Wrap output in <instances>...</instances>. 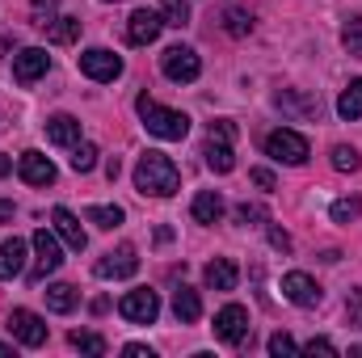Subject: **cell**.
I'll use <instances>...</instances> for the list:
<instances>
[{"label":"cell","mask_w":362,"mask_h":358,"mask_svg":"<svg viewBox=\"0 0 362 358\" xmlns=\"http://www.w3.org/2000/svg\"><path fill=\"white\" fill-rule=\"evenodd\" d=\"M135 190L139 194H152V198H173L181 190L177 165L165 152H144L139 165H135Z\"/></svg>","instance_id":"obj_1"},{"label":"cell","mask_w":362,"mask_h":358,"mask_svg":"<svg viewBox=\"0 0 362 358\" xmlns=\"http://www.w3.org/2000/svg\"><path fill=\"white\" fill-rule=\"evenodd\" d=\"M135 110H139V118H144L148 135H156V139H185V135H189V118H185L181 110L156 105V101H152L148 93H139Z\"/></svg>","instance_id":"obj_2"},{"label":"cell","mask_w":362,"mask_h":358,"mask_svg":"<svg viewBox=\"0 0 362 358\" xmlns=\"http://www.w3.org/2000/svg\"><path fill=\"white\" fill-rule=\"evenodd\" d=\"M266 156L278 161V165H303L308 156H312V148H308V139L299 135V131H291V127H278L266 135Z\"/></svg>","instance_id":"obj_3"},{"label":"cell","mask_w":362,"mask_h":358,"mask_svg":"<svg viewBox=\"0 0 362 358\" xmlns=\"http://www.w3.org/2000/svg\"><path fill=\"white\" fill-rule=\"evenodd\" d=\"M160 72L173 81V85H189V81H198V72H202V59H198V51L194 47H169L165 55H160Z\"/></svg>","instance_id":"obj_4"},{"label":"cell","mask_w":362,"mask_h":358,"mask_svg":"<svg viewBox=\"0 0 362 358\" xmlns=\"http://www.w3.org/2000/svg\"><path fill=\"white\" fill-rule=\"evenodd\" d=\"M118 312H122V321H131V325H152V321L160 316V295L148 291V287H135V291H127V295L118 299Z\"/></svg>","instance_id":"obj_5"},{"label":"cell","mask_w":362,"mask_h":358,"mask_svg":"<svg viewBox=\"0 0 362 358\" xmlns=\"http://www.w3.org/2000/svg\"><path fill=\"white\" fill-rule=\"evenodd\" d=\"M81 72L97 85H110L122 76V55H114L110 47H89V51H81Z\"/></svg>","instance_id":"obj_6"},{"label":"cell","mask_w":362,"mask_h":358,"mask_svg":"<svg viewBox=\"0 0 362 358\" xmlns=\"http://www.w3.org/2000/svg\"><path fill=\"white\" fill-rule=\"evenodd\" d=\"M211 329H215L219 342H228V346H245V342H249V308H240V304L219 308Z\"/></svg>","instance_id":"obj_7"},{"label":"cell","mask_w":362,"mask_h":358,"mask_svg":"<svg viewBox=\"0 0 362 358\" xmlns=\"http://www.w3.org/2000/svg\"><path fill=\"white\" fill-rule=\"evenodd\" d=\"M8 333H13L21 346L38 350V346L47 342V321H42L38 312H30V308H13V312H8Z\"/></svg>","instance_id":"obj_8"},{"label":"cell","mask_w":362,"mask_h":358,"mask_svg":"<svg viewBox=\"0 0 362 358\" xmlns=\"http://www.w3.org/2000/svg\"><path fill=\"white\" fill-rule=\"evenodd\" d=\"M34 253H38V262H34V270H30V282H42L47 274H55V270L64 266V249H59L55 232H47V228L34 232Z\"/></svg>","instance_id":"obj_9"},{"label":"cell","mask_w":362,"mask_h":358,"mask_svg":"<svg viewBox=\"0 0 362 358\" xmlns=\"http://www.w3.org/2000/svg\"><path fill=\"white\" fill-rule=\"evenodd\" d=\"M135 270H139V253H135V245H118V249H110V253L97 258L93 274L110 282V278H131Z\"/></svg>","instance_id":"obj_10"},{"label":"cell","mask_w":362,"mask_h":358,"mask_svg":"<svg viewBox=\"0 0 362 358\" xmlns=\"http://www.w3.org/2000/svg\"><path fill=\"white\" fill-rule=\"evenodd\" d=\"M282 295H286L295 308H316V304L325 299L320 282H316L312 274H303V270H291V274H282Z\"/></svg>","instance_id":"obj_11"},{"label":"cell","mask_w":362,"mask_h":358,"mask_svg":"<svg viewBox=\"0 0 362 358\" xmlns=\"http://www.w3.org/2000/svg\"><path fill=\"white\" fill-rule=\"evenodd\" d=\"M47 68H51L47 47H25V51L13 55V81H17V85H34V81H42Z\"/></svg>","instance_id":"obj_12"},{"label":"cell","mask_w":362,"mask_h":358,"mask_svg":"<svg viewBox=\"0 0 362 358\" xmlns=\"http://www.w3.org/2000/svg\"><path fill=\"white\" fill-rule=\"evenodd\" d=\"M160 30H165V17L152 13V8H135V13L127 17V42H131V47H148V42H156Z\"/></svg>","instance_id":"obj_13"},{"label":"cell","mask_w":362,"mask_h":358,"mask_svg":"<svg viewBox=\"0 0 362 358\" xmlns=\"http://www.w3.org/2000/svg\"><path fill=\"white\" fill-rule=\"evenodd\" d=\"M17 173H21L25 185H51L55 181V165H51V156H42L38 148H30V152H21Z\"/></svg>","instance_id":"obj_14"},{"label":"cell","mask_w":362,"mask_h":358,"mask_svg":"<svg viewBox=\"0 0 362 358\" xmlns=\"http://www.w3.org/2000/svg\"><path fill=\"white\" fill-rule=\"evenodd\" d=\"M51 219H55V236H59V241H64L68 249H76V253H81V249L89 245V236H85L81 219H76V215H72L68 207H55V211H51Z\"/></svg>","instance_id":"obj_15"},{"label":"cell","mask_w":362,"mask_h":358,"mask_svg":"<svg viewBox=\"0 0 362 358\" xmlns=\"http://www.w3.org/2000/svg\"><path fill=\"white\" fill-rule=\"evenodd\" d=\"M47 139H51L55 148H76V144H81V118H72V114L47 118Z\"/></svg>","instance_id":"obj_16"},{"label":"cell","mask_w":362,"mask_h":358,"mask_svg":"<svg viewBox=\"0 0 362 358\" xmlns=\"http://www.w3.org/2000/svg\"><path fill=\"white\" fill-rule=\"evenodd\" d=\"M278 110H286V114H295V118H320V97H308V93H295V89H282L278 97Z\"/></svg>","instance_id":"obj_17"},{"label":"cell","mask_w":362,"mask_h":358,"mask_svg":"<svg viewBox=\"0 0 362 358\" xmlns=\"http://www.w3.org/2000/svg\"><path fill=\"white\" fill-rule=\"evenodd\" d=\"M219 21H223V30H228L232 38H245V34H253V13H249L240 0H228V4L219 8Z\"/></svg>","instance_id":"obj_18"},{"label":"cell","mask_w":362,"mask_h":358,"mask_svg":"<svg viewBox=\"0 0 362 358\" xmlns=\"http://www.w3.org/2000/svg\"><path fill=\"white\" fill-rule=\"evenodd\" d=\"M202 278H206L211 291H232L236 278H240V270H236V262H228V258H215V262H206Z\"/></svg>","instance_id":"obj_19"},{"label":"cell","mask_w":362,"mask_h":358,"mask_svg":"<svg viewBox=\"0 0 362 358\" xmlns=\"http://www.w3.org/2000/svg\"><path fill=\"white\" fill-rule=\"evenodd\" d=\"M202 156H206V169H211V173H232V169H236V152H232V144H223V139H211V135H206Z\"/></svg>","instance_id":"obj_20"},{"label":"cell","mask_w":362,"mask_h":358,"mask_svg":"<svg viewBox=\"0 0 362 358\" xmlns=\"http://www.w3.org/2000/svg\"><path fill=\"white\" fill-rule=\"evenodd\" d=\"M173 316H177L181 325H194V321L202 316V299H198V291H194V287H185V282H181L177 291H173Z\"/></svg>","instance_id":"obj_21"},{"label":"cell","mask_w":362,"mask_h":358,"mask_svg":"<svg viewBox=\"0 0 362 358\" xmlns=\"http://www.w3.org/2000/svg\"><path fill=\"white\" fill-rule=\"evenodd\" d=\"M25 270V241H0V278H17Z\"/></svg>","instance_id":"obj_22"},{"label":"cell","mask_w":362,"mask_h":358,"mask_svg":"<svg viewBox=\"0 0 362 358\" xmlns=\"http://www.w3.org/2000/svg\"><path fill=\"white\" fill-rule=\"evenodd\" d=\"M189 211H194V219H198V224H219L228 207H223V198H219L215 190H202V194L194 198V207H189Z\"/></svg>","instance_id":"obj_23"},{"label":"cell","mask_w":362,"mask_h":358,"mask_svg":"<svg viewBox=\"0 0 362 358\" xmlns=\"http://www.w3.org/2000/svg\"><path fill=\"white\" fill-rule=\"evenodd\" d=\"M42 295H47V308H51V312H72V308L81 304V291H76L72 282H51Z\"/></svg>","instance_id":"obj_24"},{"label":"cell","mask_w":362,"mask_h":358,"mask_svg":"<svg viewBox=\"0 0 362 358\" xmlns=\"http://www.w3.org/2000/svg\"><path fill=\"white\" fill-rule=\"evenodd\" d=\"M337 114H341L346 122L362 118V76H358V81H350V85L341 89V97H337Z\"/></svg>","instance_id":"obj_25"},{"label":"cell","mask_w":362,"mask_h":358,"mask_svg":"<svg viewBox=\"0 0 362 358\" xmlns=\"http://www.w3.org/2000/svg\"><path fill=\"white\" fill-rule=\"evenodd\" d=\"M47 38L59 42V47H64V42H76V38H81V17H55V21L47 25Z\"/></svg>","instance_id":"obj_26"},{"label":"cell","mask_w":362,"mask_h":358,"mask_svg":"<svg viewBox=\"0 0 362 358\" xmlns=\"http://www.w3.org/2000/svg\"><path fill=\"white\" fill-rule=\"evenodd\" d=\"M160 17H165V25H189V0H160V8H156Z\"/></svg>","instance_id":"obj_27"},{"label":"cell","mask_w":362,"mask_h":358,"mask_svg":"<svg viewBox=\"0 0 362 358\" xmlns=\"http://www.w3.org/2000/svg\"><path fill=\"white\" fill-rule=\"evenodd\" d=\"M329 215H333V224H354L362 215V198H354V194H350V198H337V202L329 207Z\"/></svg>","instance_id":"obj_28"},{"label":"cell","mask_w":362,"mask_h":358,"mask_svg":"<svg viewBox=\"0 0 362 358\" xmlns=\"http://www.w3.org/2000/svg\"><path fill=\"white\" fill-rule=\"evenodd\" d=\"M122 219H127V215H122V207H89V224H97L101 232H114Z\"/></svg>","instance_id":"obj_29"},{"label":"cell","mask_w":362,"mask_h":358,"mask_svg":"<svg viewBox=\"0 0 362 358\" xmlns=\"http://www.w3.org/2000/svg\"><path fill=\"white\" fill-rule=\"evenodd\" d=\"M358 165H362L358 148H350V144H337L333 148V169L337 173H358Z\"/></svg>","instance_id":"obj_30"},{"label":"cell","mask_w":362,"mask_h":358,"mask_svg":"<svg viewBox=\"0 0 362 358\" xmlns=\"http://www.w3.org/2000/svg\"><path fill=\"white\" fill-rule=\"evenodd\" d=\"M341 47H346L354 59H362V17H350V21L341 25Z\"/></svg>","instance_id":"obj_31"},{"label":"cell","mask_w":362,"mask_h":358,"mask_svg":"<svg viewBox=\"0 0 362 358\" xmlns=\"http://www.w3.org/2000/svg\"><path fill=\"white\" fill-rule=\"evenodd\" d=\"M93 165H97V144L81 139V144L72 148V169H76V173H89Z\"/></svg>","instance_id":"obj_32"},{"label":"cell","mask_w":362,"mask_h":358,"mask_svg":"<svg viewBox=\"0 0 362 358\" xmlns=\"http://www.w3.org/2000/svg\"><path fill=\"white\" fill-rule=\"evenodd\" d=\"M68 342H72L81 354H105V337H101V333H81V329H76Z\"/></svg>","instance_id":"obj_33"},{"label":"cell","mask_w":362,"mask_h":358,"mask_svg":"<svg viewBox=\"0 0 362 358\" xmlns=\"http://www.w3.org/2000/svg\"><path fill=\"white\" fill-rule=\"evenodd\" d=\"M30 21H34L38 30H47V25L55 21V0H30Z\"/></svg>","instance_id":"obj_34"},{"label":"cell","mask_w":362,"mask_h":358,"mask_svg":"<svg viewBox=\"0 0 362 358\" xmlns=\"http://www.w3.org/2000/svg\"><path fill=\"white\" fill-rule=\"evenodd\" d=\"M236 219H240V224H270V211H266L262 202H240V207H236Z\"/></svg>","instance_id":"obj_35"},{"label":"cell","mask_w":362,"mask_h":358,"mask_svg":"<svg viewBox=\"0 0 362 358\" xmlns=\"http://www.w3.org/2000/svg\"><path fill=\"white\" fill-rule=\"evenodd\" d=\"M346 316H350L354 329H362V287H354V291L346 295Z\"/></svg>","instance_id":"obj_36"},{"label":"cell","mask_w":362,"mask_h":358,"mask_svg":"<svg viewBox=\"0 0 362 358\" xmlns=\"http://www.w3.org/2000/svg\"><path fill=\"white\" fill-rule=\"evenodd\" d=\"M295 350H299V346H295V337H291V333H274V337H270V354L274 358L295 354Z\"/></svg>","instance_id":"obj_37"},{"label":"cell","mask_w":362,"mask_h":358,"mask_svg":"<svg viewBox=\"0 0 362 358\" xmlns=\"http://www.w3.org/2000/svg\"><path fill=\"white\" fill-rule=\"evenodd\" d=\"M211 139H223V144H232V139H236V127H232L228 118H219V122H211Z\"/></svg>","instance_id":"obj_38"},{"label":"cell","mask_w":362,"mask_h":358,"mask_svg":"<svg viewBox=\"0 0 362 358\" xmlns=\"http://www.w3.org/2000/svg\"><path fill=\"white\" fill-rule=\"evenodd\" d=\"M303 354H337V346L329 337H312V342H303Z\"/></svg>","instance_id":"obj_39"},{"label":"cell","mask_w":362,"mask_h":358,"mask_svg":"<svg viewBox=\"0 0 362 358\" xmlns=\"http://www.w3.org/2000/svg\"><path fill=\"white\" fill-rule=\"evenodd\" d=\"M249 178H253V185H262V190H274V185H278V181H274V173H270V169H253Z\"/></svg>","instance_id":"obj_40"},{"label":"cell","mask_w":362,"mask_h":358,"mask_svg":"<svg viewBox=\"0 0 362 358\" xmlns=\"http://www.w3.org/2000/svg\"><path fill=\"white\" fill-rule=\"evenodd\" d=\"M122 354H127V358H156V354H152V346H139V342L122 346Z\"/></svg>","instance_id":"obj_41"},{"label":"cell","mask_w":362,"mask_h":358,"mask_svg":"<svg viewBox=\"0 0 362 358\" xmlns=\"http://www.w3.org/2000/svg\"><path fill=\"white\" fill-rule=\"evenodd\" d=\"M270 245H274V249H282V253H286V249H291V236H286L282 228H270Z\"/></svg>","instance_id":"obj_42"},{"label":"cell","mask_w":362,"mask_h":358,"mask_svg":"<svg viewBox=\"0 0 362 358\" xmlns=\"http://www.w3.org/2000/svg\"><path fill=\"white\" fill-rule=\"evenodd\" d=\"M13 211H17V207H13L8 198H0V224H8V219H13Z\"/></svg>","instance_id":"obj_43"},{"label":"cell","mask_w":362,"mask_h":358,"mask_svg":"<svg viewBox=\"0 0 362 358\" xmlns=\"http://www.w3.org/2000/svg\"><path fill=\"white\" fill-rule=\"evenodd\" d=\"M8 169H13V156H4V152H0V178H4Z\"/></svg>","instance_id":"obj_44"},{"label":"cell","mask_w":362,"mask_h":358,"mask_svg":"<svg viewBox=\"0 0 362 358\" xmlns=\"http://www.w3.org/2000/svg\"><path fill=\"white\" fill-rule=\"evenodd\" d=\"M8 354H13V350H8V346H4V342H0V358H8Z\"/></svg>","instance_id":"obj_45"},{"label":"cell","mask_w":362,"mask_h":358,"mask_svg":"<svg viewBox=\"0 0 362 358\" xmlns=\"http://www.w3.org/2000/svg\"><path fill=\"white\" fill-rule=\"evenodd\" d=\"M105 4H118V0H105Z\"/></svg>","instance_id":"obj_46"}]
</instances>
